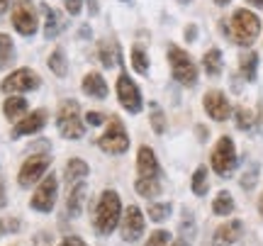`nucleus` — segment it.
Listing matches in <instances>:
<instances>
[{"label": "nucleus", "mask_w": 263, "mask_h": 246, "mask_svg": "<svg viewBox=\"0 0 263 246\" xmlns=\"http://www.w3.org/2000/svg\"><path fill=\"white\" fill-rule=\"evenodd\" d=\"M44 124H47V112H44V110H34L32 115L22 117V120L15 124V129H12V139H17V137H25V134L39 132V129H42Z\"/></svg>", "instance_id": "nucleus-15"}, {"label": "nucleus", "mask_w": 263, "mask_h": 246, "mask_svg": "<svg viewBox=\"0 0 263 246\" xmlns=\"http://www.w3.org/2000/svg\"><path fill=\"white\" fill-rule=\"evenodd\" d=\"M251 124H254V112L246 110V107H239L236 110V127L239 129H249Z\"/></svg>", "instance_id": "nucleus-32"}, {"label": "nucleus", "mask_w": 263, "mask_h": 246, "mask_svg": "<svg viewBox=\"0 0 263 246\" xmlns=\"http://www.w3.org/2000/svg\"><path fill=\"white\" fill-rule=\"evenodd\" d=\"M85 176H88V166H85V161L73 159V161L66 163V183H68V185H73V183H78V180H83Z\"/></svg>", "instance_id": "nucleus-20"}, {"label": "nucleus", "mask_w": 263, "mask_h": 246, "mask_svg": "<svg viewBox=\"0 0 263 246\" xmlns=\"http://www.w3.org/2000/svg\"><path fill=\"white\" fill-rule=\"evenodd\" d=\"M171 215V205L168 202H159V205H149V217L154 222H163Z\"/></svg>", "instance_id": "nucleus-31"}, {"label": "nucleus", "mask_w": 263, "mask_h": 246, "mask_svg": "<svg viewBox=\"0 0 263 246\" xmlns=\"http://www.w3.org/2000/svg\"><path fill=\"white\" fill-rule=\"evenodd\" d=\"M57 202V178L54 176H44V180L39 183V188L34 190V195L29 200V205L39 212H51Z\"/></svg>", "instance_id": "nucleus-10"}, {"label": "nucleus", "mask_w": 263, "mask_h": 246, "mask_svg": "<svg viewBox=\"0 0 263 246\" xmlns=\"http://www.w3.org/2000/svg\"><path fill=\"white\" fill-rule=\"evenodd\" d=\"M239 71L246 81H256V71H258V54L256 51H246L239 59Z\"/></svg>", "instance_id": "nucleus-19"}, {"label": "nucleus", "mask_w": 263, "mask_h": 246, "mask_svg": "<svg viewBox=\"0 0 263 246\" xmlns=\"http://www.w3.org/2000/svg\"><path fill=\"white\" fill-rule=\"evenodd\" d=\"M241 222L239 219H232V222H224L222 227H217L215 237H212V246H232L236 239L241 237Z\"/></svg>", "instance_id": "nucleus-16"}, {"label": "nucleus", "mask_w": 263, "mask_h": 246, "mask_svg": "<svg viewBox=\"0 0 263 246\" xmlns=\"http://www.w3.org/2000/svg\"><path fill=\"white\" fill-rule=\"evenodd\" d=\"M195 34H197V27H195V25H190V27L185 29V37H188V42H193V39H195Z\"/></svg>", "instance_id": "nucleus-38"}, {"label": "nucleus", "mask_w": 263, "mask_h": 246, "mask_svg": "<svg viewBox=\"0 0 263 246\" xmlns=\"http://www.w3.org/2000/svg\"><path fill=\"white\" fill-rule=\"evenodd\" d=\"M137 171H139V178L137 180H159V176H161L159 161H156V156H154V152H151L149 146H141L139 149Z\"/></svg>", "instance_id": "nucleus-14"}, {"label": "nucleus", "mask_w": 263, "mask_h": 246, "mask_svg": "<svg viewBox=\"0 0 263 246\" xmlns=\"http://www.w3.org/2000/svg\"><path fill=\"white\" fill-rule=\"evenodd\" d=\"M251 5H256V8H263V0H249Z\"/></svg>", "instance_id": "nucleus-41"}, {"label": "nucleus", "mask_w": 263, "mask_h": 246, "mask_svg": "<svg viewBox=\"0 0 263 246\" xmlns=\"http://www.w3.org/2000/svg\"><path fill=\"white\" fill-rule=\"evenodd\" d=\"M134 188H137V193H139L141 198H154V195L161 193V183L159 180H137Z\"/></svg>", "instance_id": "nucleus-29"}, {"label": "nucleus", "mask_w": 263, "mask_h": 246, "mask_svg": "<svg viewBox=\"0 0 263 246\" xmlns=\"http://www.w3.org/2000/svg\"><path fill=\"white\" fill-rule=\"evenodd\" d=\"M151 124H154V132L156 134H163V129H166V120H163V112H161L159 107L151 110Z\"/></svg>", "instance_id": "nucleus-34"}, {"label": "nucleus", "mask_w": 263, "mask_h": 246, "mask_svg": "<svg viewBox=\"0 0 263 246\" xmlns=\"http://www.w3.org/2000/svg\"><path fill=\"white\" fill-rule=\"evenodd\" d=\"M202 66H205L207 76H219L222 73V51L219 49H210L202 56Z\"/></svg>", "instance_id": "nucleus-21"}, {"label": "nucleus", "mask_w": 263, "mask_h": 246, "mask_svg": "<svg viewBox=\"0 0 263 246\" xmlns=\"http://www.w3.org/2000/svg\"><path fill=\"white\" fill-rule=\"evenodd\" d=\"M39 76L37 71H32V68H17V71H12L3 83H0V88H3V93H29V90H34V88H39Z\"/></svg>", "instance_id": "nucleus-8"}, {"label": "nucleus", "mask_w": 263, "mask_h": 246, "mask_svg": "<svg viewBox=\"0 0 263 246\" xmlns=\"http://www.w3.org/2000/svg\"><path fill=\"white\" fill-rule=\"evenodd\" d=\"M88 10H90V15H95V12H98V3H95V0H88Z\"/></svg>", "instance_id": "nucleus-40"}, {"label": "nucleus", "mask_w": 263, "mask_h": 246, "mask_svg": "<svg viewBox=\"0 0 263 246\" xmlns=\"http://www.w3.org/2000/svg\"><path fill=\"white\" fill-rule=\"evenodd\" d=\"M173 246H188V244H185V241L180 239V241H176V244H173Z\"/></svg>", "instance_id": "nucleus-45"}, {"label": "nucleus", "mask_w": 263, "mask_h": 246, "mask_svg": "<svg viewBox=\"0 0 263 246\" xmlns=\"http://www.w3.org/2000/svg\"><path fill=\"white\" fill-rule=\"evenodd\" d=\"M98 56H100L105 68H112V64H117V44H112V42H100V44H98Z\"/></svg>", "instance_id": "nucleus-24"}, {"label": "nucleus", "mask_w": 263, "mask_h": 246, "mask_svg": "<svg viewBox=\"0 0 263 246\" xmlns=\"http://www.w3.org/2000/svg\"><path fill=\"white\" fill-rule=\"evenodd\" d=\"M168 241H171V234L166 232V229H159V232H154L149 237V241L144 246H168Z\"/></svg>", "instance_id": "nucleus-33"}, {"label": "nucleus", "mask_w": 263, "mask_h": 246, "mask_svg": "<svg viewBox=\"0 0 263 246\" xmlns=\"http://www.w3.org/2000/svg\"><path fill=\"white\" fill-rule=\"evenodd\" d=\"M49 68H51L59 78H64L66 73H68V64H66V56H64L61 49H54V51H51V56H49Z\"/></svg>", "instance_id": "nucleus-27"}, {"label": "nucleus", "mask_w": 263, "mask_h": 246, "mask_svg": "<svg viewBox=\"0 0 263 246\" xmlns=\"http://www.w3.org/2000/svg\"><path fill=\"white\" fill-rule=\"evenodd\" d=\"M144 234V215L137 205H129L122 217V239L124 241H137Z\"/></svg>", "instance_id": "nucleus-12"}, {"label": "nucleus", "mask_w": 263, "mask_h": 246, "mask_svg": "<svg viewBox=\"0 0 263 246\" xmlns=\"http://www.w3.org/2000/svg\"><path fill=\"white\" fill-rule=\"evenodd\" d=\"M212 212L219 215V217H227V215H232V212H234V200H232V195H229L227 190L217 193L215 202H212Z\"/></svg>", "instance_id": "nucleus-22"}, {"label": "nucleus", "mask_w": 263, "mask_h": 246, "mask_svg": "<svg viewBox=\"0 0 263 246\" xmlns=\"http://www.w3.org/2000/svg\"><path fill=\"white\" fill-rule=\"evenodd\" d=\"M15 61V44L8 34L0 32V68H8Z\"/></svg>", "instance_id": "nucleus-23"}, {"label": "nucleus", "mask_w": 263, "mask_h": 246, "mask_svg": "<svg viewBox=\"0 0 263 246\" xmlns=\"http://www.w3.org/2000/svg\"><path fill=\"white\" fill-rule=\"evenodd\" d=\"M49 163H51V156L49 154H34V156H29L27 161L22 163V168H20V185L22 188H29V185H34L44 173H47Z\"/></svg>", "instance_id": "nucleus-9"}, {"label": "nucleus", "mask_w": 263, "mask_h": 246, "mask_svg": "<svg viewBox=\"0 0 263 246\" xmlns=\"http://www.w3.org/2000/svg\"><path fill=\"white\" fill-rule=\"evenodd\" d=\"M5 205V195H3V185H0V207Z\"/></svg>", "instance_id": "nucleus-42"}, {"label": "nucleus", "mask_w": 263, "mask_h": 246, "mask_svg": "<svg viewBox=\"0 0 263 246\" xmlns=\"http://www.w3.org/2000/svg\"><path fill=\"white\" fill-rule=\"evenodd\" d=\"M193 193L195 195H205L207 193V168L197 166V171L193 173Z\"/></svg>", "instance_id": "nucleus-30"}, {"label": "nucleus", "mask_w": 263, "mask_h": 246, "mask_svg": "<svg viewBox=\"0 0 263 246\" xmlns=\"http://www.w3.org/2000/svg\"><path fill=\"white\" fill-rule=\"evenodd\" d=\"M168 61H171V71H173V78L178 81L180 85H193L197 83V66L193 64V59L178 47H168Z\"/></svg>", "instance_id": "nucleus-4"}, {"label": "nucleus", "mask_w": 263, "mask_h": 246, "mask_svg": "<svg viewBox=\"0 0 263 246\" xmlns=\"http://www.w3.org/2000/svg\"><path fill=\"white\" fill-rule=\"evenodd\" d=\"M83 93L90 95V98H98V100L107 98V83H105V78L100 73H88L83 78Z\"/></svg>", "instance_id": "nucleus-18"}, {"label": "nucleus", "mask_w": 263, "mask_h": 246, "mask_svg": "<svg viewBox=\"0 0 263 246\" xmlns=\"http://www.w3.org/2000/svg\"><path fill=\"white\" fill-rule=\"evenodd\" d=\"M10 3H12V0H0V15H3V12H8Z\"/></svg>", "instance_id": "nucleus-39"}, {"label": "nucleus", "mask_w": 263, "mask_h": 246, "mask_svg": "<svg viewBox=\"0 0 263 246\" xmlns=\"http://www.w3.org/2000/svg\"><path fill=\"white\" fill-rule=\"evenodd\" d=\"M3 112L8 117L10 122H15V120H22V117H27V100L25 98H17V95H12V98H5V103H3Z\"/></svg>", "instance_id": "nucleus-17"}, {"label": "nucleus", "mask_w": 263, "mask_h": 246, "mask_svg": "<svg viewBox=\"0 0 263 246\" xmlns=\"http://www.w3.org/2000/svg\"><path fill=\"white\" fill-rule=\"evenodd\" d=\"M57 127L64 139H81L83 137V120H81L78 105L73 100L61 103V107L57 112Z\"/></svg>", "instance_id": "nucleus-3"}, {"label": "nucleus", "mask_w": 263, "mask_h": 246, "mask_svg": "<svg viewBox=\"0 0 263 246\" xmlns=\"http://www.w3.org/2000/svg\"><path fill=\"white\" fill-rule=\"evenodd\" d=\"M44 17H47V27H44V37L47 39H54L61 29V20H59V12L51 10L49 5H44Z\"/></svg>", "instance_id": "nucleus-25"}, {"label": "nucleus", "mask_w": 263, "mask_h": 246, "mask_svg": "<svg viewBox=\"0 0 263 246\" xmlns=\"http://www.w3.org/2000/svg\"><path fill=\"white\" fill-rule=\"evenodd\" d=\"M83 198H85V185H76L71 193H68V215L76 217V215H81V205H83Z\"/></svg>", "instance_id": "nucleus-26"}, {"label": "nucleus", "mask_w": 263, "mask_h": 246, "mask_svg": "<svg viewBox=\"0 0 263 246\" xmlns=\"http://www.w3.org/2000/svg\"><path fill=\"white\" fill-rule=\"evenodd\" d=\"M258 210H261V215H263V195H261V200H258Z\"/></svg>", "instance_id": "nucleus-44"}, {"label": "nucleus", "mask_w": 263, "mask_h": 246, "mask_svg": "<svg viewBox=\"0 0 263 246\" xmlns=\"http://www.w3.org/2000/svg\"><path fill=\"white\" fill-rule=\"evenodd\" d=\"M117 98H120V103H122V107L127 112L137 115L141 110V93H139V88H137V83L127 73H122V76L117 78Z\"/></svg>", "instance_id": "nucleus-11"}, {"label": "nucleus", "mask_w": 263, "mask_h": 246, "mask_svg": "<svg viewBox=\"0 0 263 246\" xmlns=\"http://www.w3.org/2000/svg\"><path fill=\"white\" fill-rule=\"evenodd\" d=\"M217 5H227V3H232V0H215Z\"/></svg>", "instance_id": "nucleus-43"}, {"label": "nucleus", "mask_w": 263, "mask_h": 246, "mask_svg": "<svg viewBox=\"0 0 263 246\" xmlns=\"http://www.w3.org/2000/svg\"><path fill=\"white\" fill-rule=\"evenodd\" d=\"M212 168H215V173L222 176V178H229L232 171L236 168V149H234V142H232L229 137H222V139L215 144V149H212Z\"/></svg>", "instance_id": "nucleus-6"}, {"label": "nucleus", "mask_w": 263, "mask_h": 246, "mask_svg": "<svg viewBox=\"0 0 263 246\" xmlns=\"http://www.w3.org/2000/svg\"><path fill=\"white\" fill-rule=\"evenodd\" d=\"M132 66H134V71H137V73H141V76L149 71V59H146V51H144L141 47L132 49Z\"/></svg>", "instance_id": "nucleus-28"}, {"label": "nucleus", "mask_w": 263, "mask_h": 246, "mask_svg": "<svg viewBox=\"0 0 263 246\" xmlns=\"http://www.w3.org/2000/svg\"><path fill=\"white\" fill-rule=\"evenodd\" d=\"M0 234H3V222H0Z\"/></svg>", "instance_id": "nucleus-46"}, {"label": "nucleus", "mask_w": 263, "mask_h": 246, "mask_svg": "<svg viewBox=\"0 0 263 246\" xmlns=\"http://www.w3.org/2000/svg\"><path fill=\"white\" fill-rule=\"evenodd\" d=\"M85 122L90 124V127H98V124L105 122V115L103 112H88L85 115Z\"/></svg>", "instance_id": "nucleus-35"}, {"label": "nucleus", "mask_w": 263, "mask_h": 246, "mask_svg": "<svg viewBox=\"0 0 263 246\" xmlns=\"http://www.w3.org/2000/svg\"><path fill=\"white\" fill-rule=\"evenodd\" d=\"M183 3H188V0H183Z\"/></svg>", "instance_id": "nucleus-47"}, {"label": "nucleus", "mask_w": 263, "mask_h": 246, "mask_svg": "<svg viewBox=\"0 0 263 246\" xmlns=\"http://www.w3.org/2000/svg\"><path fill=\"white\" fill-rule=\"evenodd\" d=\"M229 32V37L234 39L236 44H241V47H251L258 37V32H261V20L256 17L251 10H236L234 15H232V22H229V27H224Z\"/></svg>", "instance_id": "nucleus-2"}, {"label": "nucleus", "mask_w": 263, "mask_h": 246, "mask_svg": "<svg viewBox=\"0 0 263 246\" xmlns=\"http://www.w3.org/2000/svg\"><path fill=\"white\" fill-rule=\"evenodd\" d=\"M66 10H68V15H78L81 12V0H64Z\"/></svg>", "instance_id": "nucleus-36"}, {"label": "nucleus", "mask_w": 263, "mask_h": 246, "mask_svg": "<svg viewBox=\"0 0 263 246\" xmlns=\"http://www.w3.org/2000/svg\"><path fill=\"white\" fill-rule=\"evenodd\" d=\"M120 215H122V202H120V195L115 190H105L100 195V202L95 207V219L93 224L98 229V234H110L117 222H120Z\"/></svg>", "instance_id": "nucleus-1"}, {"label": "nucleus", "mask_w": 263, "mask_h": 246, "mask_svg": "<svg viewBox=\"0 0 263 246\" xmlns=\"http://www.w3.org/2000/svg\"><path fill=\"white\" fill-rule=\"evenodd\" d=\"M59 246H85V241L83 239H78V237H66Z\"/></svg>", "instance_id": "nucleus-37"}, {"label": "nucleus", "mask_w": 263, "mask_h": 246, "mask_svg": "<svg viewBox=\"0 0 263 246\" xmlns=\"http://www.w3.org/2000/svg\"><path fill=\"white\" fill-rule=\"evenodd\" d=\"M100 149H103L105 154H124L127 149H129V137H127V129H124V124L120 117H115L107 122V129H105V134L100 137Z\"/></svg>", "instance_id": "nucleus-5"}, {"label": "nucleus", "mask_w": 263, "mask_h": 246, "mask_svg": "<svg viewBox=\"0 0 263 246\" xmlns=\"http://www.w3.org/2000/svg\"><path fill=\"white\" fill-rule=\"evenodd\" d=\"M37 8L32 0H17L12 8V27L17 29L22 37H32L37 32Z\"/></svg>", "instance_id": "nucleus-7"}, {"label": "nucleus", "mask_w": 263, "mask_h": 246, "mask_svg": "<svg viewBox=\"0 0 263 246\" xmlns=\"http://www.w3.org/2000/svg\"><path fill=\"white\" fill-rule=\"evenodd\" d=\"M205 110L212 120L224 122V120H229V115H232V105H229V100H227V95L222 90H210L205 95Z\"/></svg>", "instance_id": "nucleus-13"}]
</instances>
